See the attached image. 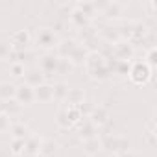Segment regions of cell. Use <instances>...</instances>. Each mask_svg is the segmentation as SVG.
I'll return each instance as SVG.
<instances>
[{
  "mask_svg": "<svg viewBox=\"0 0 157 157\" xmlns=\"http://www.w3.org/2000/svg\"><path fill=\"white\" fill-rule=\"evenodd\" d=\"M10 150H11V153L17 155V157L22 155V151H24V140H21V139H11Z\"/></svg>",
  "mask_w": 157,
  "mask_h": 157,
  "instance_id": "28",
  "label": "cell"
},
{
  "mask_svg": "<svg viewBox=\"0 0 157 157\" xmlns=\"http://www.w3.org/2000/svg\"><path fill=\"white\" fill-rule=\"evenodd\" d=\"M56 142L52 140H43L41 142V150H39V157H52L56 153Z\"/></svg>",
  "mask_w": 157,
  "mask_h": 157,
  "instance_id": "20",
  "label": "cell"
},
{
  "mask_svg": "<svg viewBox=\"0 0 157 157\" xmlns=\"http://www.w3.org/2000/svg\"><path fill=\"white\" fill-rule=\"evenodd\" d=\"M76 10H80L85 17L91 19V17H94L98 6H96V2H78V4H76Z\"/></svg>",
  "mask_w": 157,
  "mask_h": 157,
  "instance_id": "19",
  "label": "cell"
},
{
  "mask_svg": "<svg viewBox=\"0 0 157 157\" xmlns=\"http://www.w3.org/2000/svg\"><path fill=\"white\" fill-rule=\"evenodd\" d=\"M41 142L43 139L37 135H30L24 140V151L21 157H39V150H41Z\"/></svg>",
  "mask_w": 157,
  "mask_h": 157,
  "instance_id": "8",
  "label": "cell"
},
{
  "mask_svg": "<svg viewBox=\"0 0 157 157\" xmlns=\"http://www.w3.org/2000/svg\"><path fill=\"white\" fill-rule=\"evenodd\" d=\"M67 111V117H68V122L72 124V126H76V124H80L82 122V113H80V109L78 107H74V105H68V109H65Z\"/></svg>",
  "mask_w": 157,
  "mask_h": 157,
  "instance_id": "23",
  "label": "cell"
},
{
  "mask_svg": "<svg viewBox=\"0 0 157 157\" xmlns=\"http://www.w3.org/2000/svg\"><path fill=\"white\" fill-rule=\"evenodd\" d=\"M104 15H107V17H118L120 13H122V4H118V2H107V4H104Z\"/></svg>",
  "mask_w": 157,
  "mask_h": 157,
  "instance_id": "21",
  "label": "cell"
},
{
  "mask_svg": "<svg viewBox=\"0 0 157 157\" xmlns=\"http://www.w3.org/2000/svg\"><path fill=\"white\" fill-rule=\"evenodd\" d=\"M10 131H11V137H13V139L26 140V139L30 137V128H28L24 122H11Z\"/></svg>",
  "mask_w": 157,
  "mask_h": 157,
  "instance_id": "13",
  "label": "cell"
},
{
  "mask_svg": "<svg viewBox=\"0 0 157 157\" xmlns=\"http://www.w3.org/2000/svg\"><path fill=\"white\" fill-rule=\"evenodd\" d=\"M10 126H11V118H10L8 115H4V113H0V133H2V131H8Z\"/></svg>",
  "mask_w": 157,
  "mask_h": 157,
  "instance_id": "30",
  "label": "cell"
},
{
  "mask_svg": "<svg viewBox=\"0 0 157 157\" xmlns=\"http://www.w3.org/2000/svg\"><path fill=\"white\" fill-rule=\"evenodd\" d=\"M33 100L35 102H41V104H46L50 100H54V85L50 83H41L33 89Z\"/></svg>",
  "mask_w": 157,
  "mask_h": 157,
  "instance_id": "7",
  "label": "cell"
},
{
  "mask_svg": "<svg viewBox=\"0 0 157 157\" xmlns=\"http://www.w3.org/2000/svg\"><path fill=\"white\" fill-rule=\"evenodd\" d=\"M13 52L10 39H0V61H8L10 54Z\"/></svg>",
  "mask_w": 157,
  "mask_h": 157,
  "instance_id": "25",
  "label": "cell"
},
{
  "mask_svg": "<svg viewBox=\"0 0 157 157\" xmlns=\"http://www.w3.org/2000/svg\"><path fill=\"white\" fill-rule=\"evenodd\" d=\"M68 89H70V87H68L67 83H63V82L56 83V85H54V100H65Z\"/></svg>",
  "mask_w": 157,
  "mask_h": 157,
  "instance_id": "26",
  "label": "cell"
},
{
  "mask_svg": "<svg viewBox=\"0 0 157 157\" xmlns=\"http://www.w3.org/2000/svg\"><path fill=\"white\" fill-rule=\"evenodd\" d=\"M85 67H87V70H89V74H91L93 78H98V76L104 78V76L107 74V63H105L104 56L98 54V52L87 54V57H85Z\"/></svg>",
  "mask_w": 157,
  "mask_h": 157,
  "instance_id": "1",
  "label": "cell"
},
{
  "mask_svg": "<svg viewBox=\"0 0 157 157\" xmlns=\"http://www.w3.org/2000/svg\"><path fill=\"white\" fill-rule=\"evenodd\" d=\"M129 80L135 83V85H144L150 78H151V68L144 63V61H135L131 67H129Z\"/></svg>",
  "mask_w": 157,
  "mask_h": 157,
  "instance_id": "2",
  "label": "cell"
},
{
  "mask_svg": "<svg viewBox=\"0 0 157 157\" xmlns=\"http://www.w3.org/2000/svg\"><path fill=\"white\" fill-rule=\"evenodd\" d=\"M35 43H37L39 48H43V50H50V48H56V46H57L59 39H57V35H56L54 30H50V28H41V30L37 32Z\"/></svg>",
  "mask_w": 157,
  "mask_h": 157,
  "instance_id": "3",
  "label": "cell"
},
{
  "mask_svg": "<svg viewBox=\"0 0 157 157\" xmlns=\"http://www.w3.org/2000/svg\"><path fill=\"white\" fill-rule=\"evenodd\" d=\"M107 118H109V115H107V109L105 107H93V111H91V115H89V120L98 128V126H104L105 122H107Z\"/></svg>",
  "mask_w": 157,
  "mask_h": 157,
  "instance_id": "12",
  "label": "cell"
},
{
  "mask_svg": "<svg viewBox=\"0 0 157 157\" xmlns=\"http://www.w3.org/2000/svg\"><path fill=\"white\" fill-rule=\"evenodd\" d=\"M70 21H72V24H76L78 28H87V24H89V17H85L80 10H72V13H70Z\"/></svg>",
  "mask_w": 157,
  "mask_h": 157,
  "instance_id": "18",
  "label": "cell"
},
{
  "mask_svg": "<svg viewBox=\"0 0 157 157\" xmlns=\"http://www.w3.org/2000/svg\"><path fill=\"white\" fill-rule=\"evenodd\" d=\"M30 41H32V37H30L28 30H17V32H13L11 37H10L11 48H13L15 52H24V50L28 48Z\"/></svg>",
  "mask_w": 157,
  "mask_h": 157,
  "instance_id": "4",
  "label": "cell"
},
{
  "mask_svg": "<svg viewBox=\"0 0 157 157\" xmlns=\"http://www.w3.org/2000/svg\"><path fill=\"white\" fill-rule=\"evenodd\" d=\"M10 72H11V76H15V78H24V74H26L24 63H11Z\"/></svg>",
  "mask_w": 157,
  "mask_h": 157,
  "instance_id": "29",
  "label": "cell"
},
{
  "mask_svg": "<svg viewBox=\"0 0 157 157\" xmlns=\"http://www.w3.org/2000/svg\"><path fill=\"white\" fill-rule=\"evenodd\" d=\"M117 157H137V155H135L133 151H129V150H128V151H122V153H118Z\"/></svg>",
  "mask_w": 157,
  "mask_h": 157,
  "instance_id": "32",
  "label": "cell"
},
{
  "mask_svg": "<svg viewBox=\"0 0 157 157\" xmlns=\"http://www.w3.org/2000/svg\"><path fill=\"white\" fill-rule=\"evenodd\" d=\"M19 105H32L35 100H33V89L32 87H28L26 83H22V85H17V91H15V98H13Z\"/></svg>",
  "mask_w": 157,
  "mask_h": 157,
  "instance_id": "5",
  "label": "cell"
},
{
  "mask_svg": "<svg viewBox=\"0 0 157 157\" xmlns=\"http://www.w3.org/2000/svg\"><path fill=\"white\" fill-rule=\"evenodd\" d=\"M17 85L11 82H0V102H10L15 98Z\"/></svg>",
  "mask_w": 157,
  "mask_h": 157,
  "instance_id": "14",
  "label": "cell"
},
{
  "mask_svg": "<svg viewBox=\"0 0 157 157\" xmlns=\"http://www.w3.org/2000/svg\"><path fill=\"white\" fill-rule=\"evenodd\" d=\"M24 83H26L28 87L35 89L37 85L44 83V74H43L39 68H30V70H26V74H24Z\"/></svg>",
  "mask_w": 157,
  "mask_h": 157,
  "instance_id": "9",
  "label": "cell"
},
{
  "mask_svg": "<svg viewBox=\"0 0 157 157\" xmlns=\"http://www.w3.org/2000/svg\"><path fill=\"white\" fill-rule=\"evenodd\" d=\"M76 46H78V44H76L74 39H63V41H59L57 46H56V52H57L56 56H57V57H65V59H68Z\"/></svg>",
  "mask_w": 157,
  "mask_h": 157,
  "instance_id": "10",
  "label": "cell"
},
{
  "mask_svg": "<svg viewBox=\"0 0 157 157\" xmlns=\"http://www.w3.org/2000/svg\"><path fill=\"white\" fill-rule=\"evenodd\" d=\"M65 100L68 102V105H74V107H76V105H80V104L85 102V94H83V91H80V89H68Z\"/></svg>",
  "mask_w": 157,
  "mask_h": 157,
  "instance_id": "16",
  "label": "cell"
},
{
  "mask_svg": "<svg viewBox=\"0 0 157 157\" xmlns=\"http://www.w3.org/2000/svg\"><path fill=\"white\" fill-rule=\"evenodd\" d=\"M98 133V128L91 122V120H87L82 128H80V137L83 139V140H87V139H93V137H98L96 135Z\"/></svg>",
  "mask_w": 157,
  "mask_h": 157,
  "instance_id": "17",
  "label": "cell"
},
{
  "mask_svg": "<svg viewBox=\"0 0 157 157\" xmlns=\"http://www.w3.org/2000/svg\"><path fill=\"white\" fill-rule=\"evenodd\" d=\"M113 52H115V56L118 57V61H129L131 59V56H133V48H131V44L129 43H117L115 44V48H113Z\"/></svg>",
  "mask_w": 157,
  "mask_h": 157,
  "instance_id": "11",
  "label": "cell"
},
{
  "mask_svg": "<svg viewBox=\"0 0 157 157\" xmlns=\"http://www.w3.org/2000/svg\"><path fill=\"white\" fill-rule=\"evenodd\" d=\"M155 54H157V50L151 46V48L148 50V56H146V61H144L150 68H153V67H155Z\"/></svg>",
  "mask_w": 157,
  "mask_h": 157,
  "instance_id": "31",
  "label": "cell"
},
{
  "mask_svg": "<svg viewBox=\"0 0 157 157\" xmlns=\"http://www.w3.org/2000/svg\"><path fill=\"white\" fill-rule=\"evenodd\" d=\"M102 148H104V140L98 139V137H93V139L83 140V151L87 155H96Z\"/></svg>",
  "mask_w": 157,
  "mask_h": 157,
  "instance_id": "15",
  "label": "cell"
},
{
  "mask_svg": "<svg viewBox=\"0 0 157 157\" xmlns=\"http://www.w3.org/2000/svg\"><path fill=\"white\" fill-rule=\"evenodd\" d=\"M85 57H87V52L83 50V46H80L78 44L76 48H74V52L70 54V61H72V65H76V63H85Z\"/></svg>",
  "mask_w": 157,
  "mask_h": 157,
  "instance_id": "22",
  "label": "cell"
},
{
  "mask_svg": "<svg viewBox=\"0 0 157 157\" xmlns=\"http://www.w3.org/2000/svg\"><path fill=\"white\" fill-rule=\"evenodd\" d=\"M57 61H59L57 56H54V54H44V56L39 59V67H37V68H39L44 76L54 74V72H57Z\"/></svg>",
  "mask_w": 157,
  "mask_h": 157,
  "instance_id": "6",
  "label": "cell"
},
{
  "mask_svg": "<svg viewBox=\"0 0 157 157\" xmlns=\"http://www.w3.org/2000/svg\"><path fill=\"white\" fill-rule=\"evenodd\" d=\"M72 68H74V65H72V61H70V59L59 57V61H57V72H56V74L65 76V74H70V72H72Z\"/></svg>",
  "mask_w": 157,
  "mask_h": 157,
  "instance_id": "24",
  "label": "cell"
},
{
  "mask_svg": "<svg viewBox=\"0 0 157 157\" xmlns=\"http://www.w3.org/2000/svg\"><path fill=\"white\" fill-rule=\"evenodd\" d=\"M56 124H57L61 129H68V128H72V124L68 122V117H67V111H65V109H61V111L57 113V117H56Z\"/></svg>",
  "mask_w": 157,
  "mask_h": 157,
  "instance_id": "27",
  "label": "cell"
}]
</instances>
